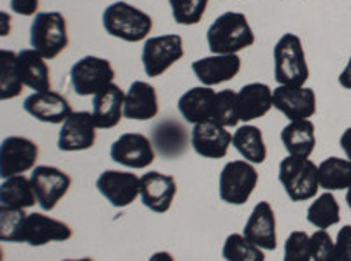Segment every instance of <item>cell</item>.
I'll use <instances>...</instances> for the list:
<instances>
[{
  "label": "cell",
  "mask_w": 351,
  "mask_h": 261,
  "mask_svg": "<svg viewBox=\"0 0 351 261\" xmlns=\"http://www.w3.org/2000/svg\"><path fill=\"white\" fill-rule=\"evenodd\" d=\"M208 48L213 55H237L255 44V34L246 14L227 11L208 28Z\"/></svg>",
  "instance_id": "cell-1"
},
{
  "label": "cell",
  "mask_w": 351,
  "mask_h": 261,
  "mask_svg": "<svg viewBox=\"0 0 351 261\" xmlns=\"http://www.w3.org/2000/svg\"><path fill=\"white\" fill-rule=\"evenodd\" d=\"M102 25L111 37L121 39L125 42H141V40L149 39L148 36L153 30V18L143 9L120 0L106 8L102 14Z\"/></svg>",
  "instance_id": "cell-2"
},
{
  "label": "cell",
  "mask_w": 351,
  "mask_h": 261,
  "mask_svg": "<svg viewBox=\"0 0 351 261\" xmlns=\"http://www.w3.org/2000/svg\"><path fill=\"white\" fill-rule=\"evenodd\" d=\"M274 77L280 86H304L309 79L302 40L285 34L274 46Z\"/></svg>",
  "instance_id": "cell-3"
},
{
  "label": "cell",
  "mask_w": 351,
  "mask_h": 261,
  "mask_svg": "<svg viewBox=\"0 0 351 261\" xmlns=\"http://www.w3.org/2000/svg\"><path fill=\"white\" fill-rule=\"evenodd\" d=\"M278 177L291 202H307L315 198L319 190L318 166L302 156L288 155L281 160Z\"/></svg>",
  "instance_id": "cell-4"
},
{
  "label": "cell",
  "mask_w": 351,
  "mask_h": 261,
  "mask_svg": "<svg viewBox=\"0 0 351 261\" xmlns=\"http://www.w3.org/2000/svg\"><path fill=\"white\" fill-rule=\"evenodd\" d=\"M30 46L46 60H53L69 46L67 20L62 12H37L30 27Z\"/></svg>",
  "instance_id": "cell-5"
},
{
  "label": "cell",
  "mask_w": 351,
  "mask_h": 261,
  "mask_svg": "<svg viewBox=\"0 0 351 261\" xmlns=\"http://www.w3.org/2000/svg\"><path fill=\"white\" fill-rule=\"evenodd\" d=\"M258 184V172L246 160L228 162L221 169L218 181L219 198L230 206H244Z\"/></svg>",
  "instance_id": "cell-6"
},
{
  "label": "cell",
  "mask_w": 351,
  "mask_h": 261,
  "mask_svg": "<svg viewBox=\"0 0 351 261\" xmlns=\"http://www.w3.org/2000/svg\"><path fill=\"white\" fill-rule=\"evenodd\" d=\"M116 72L111 62L99 56H84L71 69L72 90L80 97L97 95L100 90L112 84Z\"/></svg>",
  "instance_id": "cell-7"
},
{
  "label": "cell",
  "mask_w": 351,
  "mask_h": 261,
  "mask_svg": "<svg viewBox=\"0 0 351 261\" xmlns=\"http://www.w3.org/2000/svg\"><path fill=\"white\" fill-rule=\"evenodd\" d=\"M183 56V39L176 34H167V36L149 37L144 40L141 60H143L146 75L158 77L167 72L176 62H180Z\"/></svg>",
  "instance_id": "cell-8"
},
{
  "label": "cell",
  "mask_w": 351,
  "mask_h": 261,
  "mask_svg": "<svg viewBox=\"0 0 351 261\" xmlns=\"http://www.w3.org/2000/svg\"><path fill=\"white\" fill-rule=\"evenodd\" d=\"M39 158V146L28 137L11 135L2 140L0 146V175L2 179L23 175L36 169Z\"/></svg>",
  "instance_id": "cell-9"
},
{
  "label": "cell",
  "mask_w": 351,
  "mask_h": 261,
  "mask_svg": "<svg viewBox=\"0 0 351 261\" xmlns=\"http://www.w3.org/2000/svg\"><path fill=\"white\" fill-rule=\"evenodd\" d=\"M30 182L36 191L37 203L44 212H51L72 186L71 175L51 165L36 166L30 175Z\"/></svg>",
  "instance_id": "cell-10"
},
{
  "label": "cell",
  "mask_w": 351,
  "mask_h": 261,
  "mask_svg": "<svg viewBox=\"0 0 351 261\" xmlns=\"http://www.w3.org/2000/svg\"><path fill=\"white\" fill-rule=\"evenodd\" d=\"M72 237V228L64 221L43 212L27 214L20 229L18 244L40 247L49 242H65Z\"/></svg>",
  "instance_id": "cell-11"
},
{
  "label": "cell",
  "mask_w": 351,
  "mask_h": 261,
  "mask_svg": "<svg viewBox=\"0 0 351 261\" xmlns=\"http://www.w3.org/2000/svg\"><path fill=\"white\" fill-rule=\"evenodd\" d=\"M109 156L118 165L141 171V169H146L155 162V146L146 135L128 132V134L120 135L112 142Z\"/></svg>",
  "instance_id": "cell-12"
},
{
  "label": "cell",
  "mask_w": 351,
  "mask_h": 261,
  "mask_svg": "<svg viewBox=\"0 0 351 261\" xmlns=\"http://www.w3.org/2000/svg\"><path fill=\"white\" fill-rule=\"evenodd\" d=\"M95 186L116 209H125L141 197V177L134 172L104 171L97 179Z\"/></svg>",
  "instance_id": "cell-13"
},
{
  "label": "cell",
  "mask_w": 351,
  "mask_h": 261,
  "mask_svg": "<svg viewBox=\"0 0 351 261\" xmlns=\"http://www.w3.org/2000/svg\"><path fill=\"white\" fill-rule=\"evenodd\" d=\"M97 125L92 112L77 111L72 112L62 123L58 134V149L64 153H77L95 146Z\"/></svg>",
  "instance_id": "cell-14"
},
{
  "label": "cell",
  "mask_w": 351,
  "mask_h": 261,
  "mask_svg": "<svg viewBox=\"0 0 351 261\" xmlns=\"http://www.w3.org/2000/svg\"><path fill=\"white\" fill-rule=\"evenodd\" d=\"M272 105L290 121L309 119L316 114V93L306 86H278L272 91Z\"/></svg>",
  "instance_id": "cell-15"
},
{
  "label": "cell",
  "mask_w": 351,
  "mask_h": 261,
  "mask_svg": "<svg viewBox=\"0 0 351 261\" xmlns=\"http://www.w3.org/2000/svg\"><path fill=\"white\" fill-rule=\"evenodd\" d=\"M25 112L40 123L62 125L72 114V105L58 91H36L23 102Z\"/></svg>",
  "instance_id": "cell-16"
},
{
  "label": "cell",
  "mask_w": 351,
  "mask_h": 261,
  "mask_svg": "<svg viewBox=\"0 0 351 261\" xmlns=\"http://www.w3.org/2000/svg\"><path fill=\"white\" fill-rule=\"evenodd\" d=\"M178 193V182L172 175L152 171L141 177V200L152 212H167Z\"/></svg>",
  "instance_id": "cell-17"
},
{
  "label": "cell",
  "mask_w": 351,
  "mask_h": 261,
  "mask_svg": "<svg viewBox=\"0 0 351 261\" xmlns=\"http://www.w3.org/2000/svg\"><path fill=\"white\" fill-rule=\"evenodd\" d=\"M232 146V134L215 121H204L193 125L192 147L202 158H225Z\"/></svg>",
  "instance_id": "cell-18"
},
{
  "label": "cell",
  "mask_w": 351,
  "mask_h": 261,
  "mask_svg": "<svg viewBox=\"0 0 351 261\" xmlns=\"http://www.w3.org/2000/svg\"><path fill=\"white\" fill-rule=\"evenodd\" d=\"M244 237L263 251H274L278 247V234H276V214L269 202H258L252 210L246 225Z\"/></svg>",
  "instance_id": "cell-19"
},
{
  "label": "cell",
  "mask_w": 351,
  "mask_h": 261,
  "mask_svg": "<svg viewBox=\"0 0 351 261\" xmlns=\"http://www.w3.org/2000/svg\"><path fill=\"white\" fill-rule=\"evenodd\" d=\"M241 65L243 62L237 55H213L193 62L192 71L204 86L211 88L234 79L241 72Z\"/></svg>",
  "instance_id": "cell-20"
},
{
  "label": "cell",
  "mask_w": 351,
  "mask_h": 261,
  "mask_svg": "<svg viewBox=\"0 0 351 261\" xmlns=\"http://www.w3.org/2000/svg\"><path fill=\"white\" fill-rule=\"evenodd\" d=\"M152 142L158 155L165 160H176L183 156L192 142V135H188L186 128L174 119H165L153 128Z\"/></svg>",
  "instance_id": "cell-21"
},
{
  "label": "cell",
  "mask_w": 351,
  "mask_h": 261,
  "mask_svg": "<svg viewBox=\"0 0 351 261\" xmlns=\"http://www.w3.org/2000/svg\"><path fill=\"white\" fill-rule=\"evenodd\" d=\"M125 93L118 84H109L93 95V119L97 128L111 130L118 127L121 118H125Z\"/></svg>",
  "instance_id": "cell-22"
},
{
  "label": "cell",
  "mask_w": 351,
  "mask_h": 261,
  "mask_svg": "<svg viewBox=\"0 0 351 261\" xmlns=\"http://www.w3.org/2000/svg\"><path fill=\"white\" fill-rule=\"evenodd\" d=\"M158 93L155 86L144 81H134L125 93V118L149 121L158 116Z\"/></svg>",
  "instance_id": "cell-23"
},
{
  "label": "cell",
  "mask_w": 351,
  "mask_h": 261,
  "mask_svg": "<svg viewBox=\"0 0 351 261\" xmlns=\"http://www.w3.org/2000/svg\"><path fill=\"white\" fill-rule=\"evenodd\" d=\"M216 91L209 86H197L188 90L186 93L178 100V109L184 121L199 125L204 121H213V112H215Z\"/></svg>",
  "instance_id": "cell-24"
},
{
  "label": "cell",
  "mask_w": 351,
  "mask_h": 261,
  "mask_svg": "<svg viewBox=\"0 0 351 261\" xmlns=\"http://www.w3.org/2000/svg\"><path fill=\"white\" fill-rule=\"evenodd\" d=\"M272 90L263 83H250L237 91L239 119L250 123L263 118L272 109Z\"/></svg>",
  "instance_id": "cell-25"
},
{
  "label": "cell",
  "mask_w": 351,
  "mask_h": 261,
  "mask_svg": "<svg viewBox=\"0 0 351 261\" xmlns=\"http://www.w3.org/2000/svg\"><path fill=\"white\" fill-rule=\"evenodd\" d=\"M18 74L23 86L36 91L51 90V75L46 58L36 49H21L18 53Z\"/></svg>",
  "instance_id": "cell-26"
},
{
  "label": "cell",
  "mask_w": 351,
  "mask_h": 261,
  "mask_svg": "<svg viewBox=\"0 0 351 261\" xmlns=\"http://www.w3.org/2000/svg\"><path fill=\"white\" fill-rule=\"evenodd\" d=\"M281 142L288 155L309 158L316 147V132L311 119L290 121L281 130Z\"/></svg>",
  "instance_id": "cell-27"
},
{
  "label": "cell",
  "mask_w": 351,
  "mask_h": 261,
  "mask_svg": "<svg viewBox=\"0 0 351 261\" xmlns=\"http://www.w3.org/2000/svg\"><path fill=\"white\" fill-rule=\"evenodd\" d=\"M36 203L37 197L30 179L25 177V175H14V177L2 179V186H0V207H4V209L25 210L34 207Z\"/></svg>",
  "instance_id": "cell-28"
},
{
  "label": "cell",
  "mask_w": 351,
  "mask_h": 261,
  "mask_svg": "<svg viewBox=\"0 0 351 261\" xmlns=\"http://www.w3.org/2000/svg\"><path fill=\"white\" fill-rule=\"evenodd\" d=\"M232 146L236 147L237 153L246 162L253 163V165H258L267 160V147H265L263 134L258 127L244 125V127L237 128L232 135Z\"/></svg>",
  "instance_id": "cell-29"
},
{
  "label": "cell",
  "mask_w": 351,
  "mask_h": 261,
  "mask_svg": "<svg viewBox=\"0 0 351 261\" xmlns=\"http://www.w3.org/2000/svg\"><path fill=\"white\" fill-rule=\"evenodd\" d=\"M319 188L325 191H341L351 186V162L350 160L330 156L318 165Z\"/></svg>",
  "instance_id": "cell-30"
},
{
  "label": "cell",
  "mask_w": 351,
  "mask_h": 261,
  "mask_svg": "<svg viewBox=\"0 0 351 261\" xmlns=\"http://www.w3.org/2000/svg\"><path fill=\"white\" fill-rule=\"evenodd\" d=\"M307 221L318 229H327L341 221V207L332 191L316 197L315 202L307 207Z\"/></svg>",
  "instance_id": "cell-31"
},
{
  "label": "cell",
  "mask_w": 351,
  "mask_h": 261,
  "mask_svg": "<svg viewBox=\"0 0 351 261\" xmlns=\"http://www.w3.org/2000/svg\"><path fill=\"white\" fill-rule=\"evenodd\" d=\"M23 83L18 74V53L2 49L0 51V99H16Z\"/></svg>",
  "instance_id": "cell-32"
},
{
  "label": "cell",
  "mask_w": 351,
  "mask_h": 261,
  "mask_svg": "<svg viewBox=\"0 0 351 261\" xmlns=\"http://www.w3.org/2000/svg\"><path fill=\"white\" fill-rule=\"evenodd\" d=\"M225 261H265L263 249L247 240L243 234L228 235L221 249Z\"/></svg>",
  "instance_id": "cell-33"
},
{
  "label": "cell",
  "mask_w": 351,
  "mask_h": 261,
  "mask_svg": "<svg viewBox=\"0 0 351 261\" xmlns=\"http://www.w3.org/2000/svg\"><path fill=\"white\" fill-rule=\"evenodd\" d=\"M213 121L221 125L225 128L237 127L239 111H237V93L232 90H221L216 93L215 112H213Z\"/></svg>",
  "instance_id": "cell-34"
},
{
  "label": "cell",
  "mask_w": 351,
  "mask_h": 261,
  "mask_svg": "<svg viewBox=\"0 0 351 261\" xmlns=\"http://www.w3.org/2000/svg\"><path fill=\"white\" fill-rule=\"evenodd\" d=\"M208 4L209 0H169L172 18L176 23L184 25V27L200 23Z\"/></svg>",
  "instance_id": "cell-35"
},
{
  "label": "cell",
  "mask_w": 351,
  "mask_h": 261,
  "mask_svg": "<svg viewBox=\"0 0 351 261\" xmlns=\"http://www.w3.org/2000/svg\"><path fill=\"white\" fill-rule=\"evenodd\" d=\"M283 261H313L311 237L306 232L295 229L288 235L285 240Z\"/></svg>",
  "instance_id": "cell-36"
},
{
  "label": "cell",
  "mask_w": 351,
  "mask_h": 261,
  "mask_svg": "<svg viewBox=\"0 0 351 261\" xmlns=\"http://www.w3.org/2000/svg\"><path fill=\"white\" fill-rule=\"evenodd\" d=\"M27 214L23 210L4 209L0 207V240L2 242H16L20 237V229Z\"/></svg>",
  "instance_id": "cell-37"
},
{
  "label": "cell",
  "mask_w": 351,
  "mask_h": 261,
  "mask_svg": "<svg viewBox=\"0 0 351 261\" xmlns=\"http://www.w3.org/2000/svg\"><path fill=\"white\" fill-rule=\"evenodd\" d=\"M313 261H337L335 258V242L332 240L327 229H316L311 235Z\"/></svg>",
  "instance_id": "cell-38"
},
{
  "label": "cell",
  "mask_w": 351,
  "mask_h": 261,
  "mask_svg": "<svg viewBox=\"0 0 351 261\" xmlns=\"http://www.w3.org/2000/svg\"><path fill=\"white\" fill-rule=\"evenodd\" d=\"M337 261H351V225H344L335 237Z\"/></svg>",
  "instance_id": "cell-39"
},
{
  "label": "cell",
  "mask_w": 351,
  "mask_h": 261,
  "mask_svg": "<svg viewBox=\"0 0 351 261\" xmlns=\"http://www.w3.org/2000/svg\"><path fill=\"white\" fill-rule=\"evenodd\" d=\"M11 9L20 16H36L39 0H11Z\"/></svg>",
  "instance_id": "cell-40"
},
{
  "label": "cell",
  "mask_w": 351,
  "mask_h": 261,
  "mask_svg": "<svg viewBox=\"0 0 351 261\" xmlns=\"http://www.w3.org/2000/svg\"><path fill=\"white\" fill-rule=\"evenodd\" d=\"M339 146L341 149L344 151L346 158L351 162V127L343 132V135H341V139H339Z\"/></svg>",
  "instance_id": "cell-41"
},
{
  "label": "cell",
  "mask_w": 351,
  "mask_h": 261,
  "mask_svg": "<svg viewBox=\"0 0 351 261\" xmlns=\"http://www.w3.org/2000/svg\"><path fill=\"white\" fill-rule=\"evenodd\" d=\"M339 84L344 90H351V56L348 60V65L344 67V71L339 74Z\"/></svg>",
  "instance_id": "cell-42"
},
{
  "label": "cell",
  "mask_w": 351,
  "mask_h": 261,
  "mask_svg": "<svg viewBox=\"0 0 351 261\" xmlns=\"http://www.w3.org/2000/svg\"><path fill=\"white\" fill-rule=\"evenodd\" d=\"M149 261H174V258L167 251H158V253H155L149 258Z\"/></svg>",
  "instance_id": "cell-43"
},
{
  "label": "cell",
  "mask_w": 351,
  "mask_h": 261,
  "mask_svg": "<svg viewBox=\"0 0 351 261\" xmlns=\"http://www.w3.org/2000/svg\"><path fill=\"white\" fill-rule=\"evenodd\" d=\"M346 203H348V207H350V210H351V186L346 190Z\"/></svg>",
  "instance_id": "cell-44"
},
{
  "label": "cell",
  "mask_w": 351,
  "mask_h": 261,
  "mask_svg": "<svg viewBox=\"0 0 351 261\" xmlns=\"http://www.w3.org/2000/svg\"><path fill=\"white\" fill-rule=\"evenodd\" d=\"M62 261H95L92 258H77V260H62Z\"/></svg>",
  "instance_id": "cell-45"
}]
</instances>
